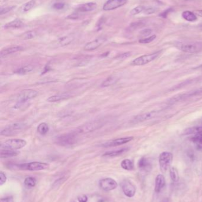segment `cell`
I'll list each match as a JSON object with an SVG mask.
<instances>
[{
  "mask_svg": "<svg viewBox=\"0 0 202 202\" xmlns=\"http://www.w3.org/2000/svg\"><path fill=\"white\" fill-rule=\"evenodd\" d=\"M103 126V122L100 120L91 121L79 126L75 129L74 132L76 134H87L101 128Z\"/></svg>",
  "mask_w": 202,
  "mask_h": 202,
  "instance_id": "obj_1",
  "label": "cell"
},
{
  "mask_svg": "<svg viewBox=\"0 0 202 202\" xmlns=\"http://www.w3.org/2000/svg\"><path fill=\"white\" fill-rule=\"evenodd\" d=\"M176 47L183 52L197 53L202 51V42L178 43Z\"/></svg>",
  "mask_w": 202,
  "mask_h": 202,
  "instance_id": "obj_2",
  "label": "cell"
},
{
  "mask_svg": "<svg viewBox=\"0 0 202 202\" xmlns=\"http://www.w3.org/2000/svg\"><path fill=\"white\" fill-rule=\"evenodd\" d=\"M38 95V92L33 89H24L21 91L17 96V104L16 108L26 103Z\"/></svg>",
  "mask_w": 202,
  "mask_h": 202,
  "instance_id": "obj_3",
  "label": "cell"
},
{
  "mask_svg": "<svg viewBox=\"0 0 202 202\" xmlns=\"http://www.w3.org/2000/svg\"><path fill=\"white\" fill-rule=\"evenodd\" d=\"M27 144V142L22 139H10L1 145V150H17L22 148Z\"/></svg>",
  "mask_w": 202,
  "mask_h": 202,
  "instance_id": "obj_4",
  "label": "cell"
},
{
  "mask_svg": "<svg viewBox=\"0 0 202 202\" xmlns=\"http://www.w3.org/2000/svg\"><path fill=\"white\" fill-rule=\"evenodd\" d=\"M26 125L25 124L21 122L10 124L2 129L0 134L1 135L6 136L17 134L25 128Z\"/></svg>",
  "mask_w": 202,
  "mask_h": 202,
  "instance_id": "obj_5",
  "label": "cell"
},
{
  "mask_svg": "<svg viewBox=\"0 0 202 202\" xmlns=\"http://www.w3.org/2000/svg\"><path fill=\"white\" fill-rule=\"evenodd\" d=\"M77 134L75 132L59 135L55 138V143L61 146H70L77 142Z\"/></svg>",
  "mask_w": 202,
  "mask_h": 202,
  "instance_id": "obj_6",
  "label": "cell"
},
{
  "mask_svg": "<svg viewBox=\"0 0 202 202\" xmlns=\"http://www.w3.org/2000/svg\"><path fill=\"white\" fill-rule=\"evenodd\" d=\"M173 155L170 152L164 151L161 153L159 157V164L162 172L165 173L170 168L173 162Z\"/></svg>",
  "mask_w": 202,
  "mask_h": 202,
  "instance_id": "obj_7",
  "label": "cell"
},
{
  "mask_svg": "<svg viewBox=\"0 0 202 202\" xmlns=\"http://www.w3.org/2000/svg\"><path fill=\"white\" fill-rule=\"evenodd\" d=\"M20 169L29 171H40L47 169L49 167L48 164L42 162H31L29 163L22 164L17 165Z\"/></svg>",
  "mask_w": 202,
  "mask_h": 202,
  "instance_id": "obj_8",
  "label": "cell"
},
{
  "mask_svg": "<svg viewBox=\"0 0 202 202\" xmlns=\"http://www.w3.org/2000/svg\"><path fill=\"white\" fill-rule=\"evenodd\" d=\"M160 51H157L154 53L141 56L134 59L132 62V65L135 66H142L146 65L158 58V56L160 55Z\"/></svg>",
  "mask_w": 202,
  "mask_h": 202,
  "instance_id": "obj_9",
  "label": "cell"
},
{
  "mask_svg": "<svg viewBox=\"0 0 202 202\" xmlns=\"http://www.w3.org/2000/svg\"><path fill=\"white\" fill-rule=\"evenodd\" d=\"M117 183L112 178H105L100 180L99 186L104 191L108 192L117 187Z\"/></svg>",
  "mask_w": 202,
  "mask_h": 202,
  "instance_id": "obj_10",
  "label": "cell"
},
{
  "mask_svg": "<svg viewBox=\"0 0 202 202\" xmlns=\"http://www.w3.org/2000/svg\"><path fill=\"white\" fill-rule=\"evenodd\" d=\"M121 187L123 192L128 197H132L135 196L136 187L129 180H125L121 183Z\"/></svg>",
  "mask_w": 202,
  "mask_h": 202,
  "instance_id": "obj_11",
  "label": "cell"
},
{
  "mask_svg": "<svg viewBox=\"0 0 202 202\" xmlns=\"http://www.w3.org/2000/svg\"><path fill=\"white\" fill-rule=\"evenodd\" d=\"M127 2V0H108L105 3L103 9L105 11L115 10L125 5Z\"/></svg>",
  "mask_w": 202,
  "mask_h": 202,
  "instance_id": "obj_12",
  "label": "cell"
},
{
  "mask_svg": "<svg viewBox=\"0 0 202 202\" xmlns=\"http://www.w3.org/2000/svg\"><path fill=\"white\" fill-rule=\"evenodd\" d=\"M134 139L133 136H128V137H123L117 138L115 140H112L110 141H107L105 143L103 144L102 146L103 147H116L121 145L125 144L130 141H131Z\"/></svg>",
  "mask_w": 202,
  "mask_h": 202,
  "instance_id": "obj_13",
  "label": "cell"
},
{
  "mask_svg": "<svg viewBox=\"0 0 202 202\" xmlns=\"http://www.w3.org/2000/svg\"><path fill=\"white\" fill-rule=\"evenodd\" d=\"M106 40L107 37L106 36H100L90 42L87 43L85 45L84 49L87 51H92L96 50L101 46L106 41Z\"/></svg>",
  "mask_w": 202,
  "mask_h": 202,
  "instance_id": "obj_14",
  "label": "cell"
},
{
  "mask_svg": "<svg viewBox=\"0 0 202 202\" xmlns=\"http://www.w3.org/2000/svg\"><path fill=\"white\" fill-rule=\"evenodd\" d=\"M138 165L139 170L145 173L149 172L152 170V167L151 161L149 159L146 157L141 158L138 161Z\"/></svg>",
  "mask_w": 202,
  "mask_h": 202,
  "instance_id": "obj_15",
  "label": "cell"
},
{
  "mask_svg": "<svg viewBox=\"0 0 202 202\" xmlns=\"http://www.w3.org/2000/svg\"><path fill=\"white\" fill-rule=\"evenodd\" d=\"M23 50V48L20 46H11L9 48H4L1 51L0 53V56L1 58H4L6 57L7 56H9L10 55L17 53L19 51H20Z\"/></svg>",
  "mask_w": 202,
  "mask_h": 202,
  "instance_id": "obj_16",
  "label": "cell"
},
{
  "mask_svg": "<svg viewBox=\"0 0 202 202\" xmlns=\"http://www.w3.org/2000/svg\"><path fill=\"white\" fill-rule=\"evenodd\" d=\"M166 184L165 179L163 174H158L155 178V192L157 193L161 192Z\"/></svg>",
  "mask_w": 202,
  "mask_h": 202,
  "instance_id": "obj_17",
  "label": "cell"
},
{
  "mask_svg": "<svg viewBox=\"0 0 202 202\" xmlns=\"http://www.w3.org/2000/svg\"><path fill=\"white\" fill-rule=\"evenodd\" d=\"M97 7V5L95 2H88L86 4H83L77 6L76 11L81 12H90L96 10Z\"/></svg>",
  "mask_w": 202,
  "mask_h": 202,
  "instance_id": "obj_18",
  "label": "cell"
},
{
  "mask_svg": "<svg viewBox=\"0 0 202 202\" xmlns=\"http://www.w3.org/2000/svg\"><path fill=\"white\" fill-rule=\"evenodd\" d=\"M71 97V95L69 93H62L50 96L49 98H48L47 101L49 102H57L68 99Z\"/></svg>",
  "mask_w": 202,
  "mask_h": 202,
  "instance_id": "obj_19",
  "label": "cell"
},
{
  "mask_svg": "<svg viewBox=\"0 0 202 202\" xmlns=\"http://www.w3.org/2000/svg\"><path fill=\"white\" fill-rule=\"evenodd\" d=\"M156 115L155 112H148L144 114L141 115H138L134 117V118L132 119L133 122H143L146 120H149L151 119L152 118L154 117Z\"/></svg>",
  "mask_w": 202,
  "mask_h": 202,
  "instance_id": "obj_20",
  "label": "cell"
},
{
  "mask_svg": "<svg viewBox=\"0 0 202 202\" xmlns=\"http://www.w3.org/2000/svg\"><path fill=\"white\" fill-rule=\"evenodd\" d=\"M128 150H129V148H120L119 150H117L115 151H108L103 154V156L105 157H115L117 156H119L122 154L125 153L126 152H127L128 151Z\"/></svg>",
  "mask_w": 202,
  "mask_h": 202,
  "instance_id": "obj_21",
  "label": "cell"
},
{
  "mask_svg": "<svg viewBox=\"0 0 202 202\" xmlns=\"http://www.w3.org/2000/svg\"><path fill=\"white\" fill-rule=\"evenodd\" d=\"M193 143L199 150H202V133L194 134L192 137Z\"/></svg>",
  "mask_w": 202,
  "mask_h": 202,
  "instance_id": "obj_22",
  "label": "cell"
},
{
  "mask_svg": "<svg viewBox=\"0 0 202 202\" xmlns=\"http://www.w3.org/2000/svg\"><path fill=\"white\" fill-rule=\"evenodd\" d=\"M23 26V22L20 19H16L4 26V28L7 29H19Z\"/></svg>",
  "mask_w": 202,
  "mask_h": 202,
  "instance_id": "obj_23",
  "label": "cell"
},
{
  "mask_svg": "<svg viewBox=\"0 0 202 202\" xmlns=\"http://www.w3.org/2000/svg\"><path fill=\"white\" fill-rule=\"evenodd\" d=\"M19 153L15 150H1L0 157L1 158H7L17 156Z\"/></svg>",
  "mask_w": 202,
  "mask_h": 202,
  "instance_id": "obj_24",
  "label": "cell"
},
{
  "mask_svg": "<svg viewBox=\"0 0 202 202\" xmlns=\"http://www.w3.org/2000/svg\"><path fill=\"white\" fill-rule=\"evenodd\" d=\"M34 69V67L31 65H27V66H24L23 67H20L19 69H17L16 70L14 71V73L18 75H26L28 74V73L31 72V71H33Z\"/></svg>",
  "mask_w": 202,
  "mask_h": 202,
  "instance_id": "obj_25",
  "label": "cell"
},
{
  "mask_svg": "<svg viewBox=\"0 0 202 202\" xmlns=\"http://www.w3.org/2000/svg\"><path fill=\"white\" fill-rule=\"evenodd\" d=\"M74 37L72 35H67L59 39L58 42L61 46H65L70 44L74 40Z\"/></svg>",
  "mask_w": 202,
  "mask_h": 202,
  "instance_id": "obj_26",
  "label": "cell"
},
{
  "mask_svg": "<svg viewBox=\"0 0 202 202\" xmlns=\"http://www.w3.org/2000/svg\"><path fill=\"white\" fill-rule=\"evenodd\" d=\"M182 17L183 19L188 21H194L197 20V17L196 14L190 11H185L182 13Z\"/></svg>",
  "mask_w": 202,
  "mask_h": 202,
  "instance_id": "obj_27",
  "label": "cell"
},
{
  "mask_svg": "<svg viewBox=\"0 0 202 202\" xmlns=\"http://www.w3.org/2000/svg\"><path fill=\"white\" fill-rule=\"evenodd\" d=\"M118 80L117 77L114 76H110L109 77H107L106 80H105L101 85V87H108L114 85L116 83V82Z\"/></svg>",
  "mask_w": 202,
  "mask_h": 202,
  "instance_id": "obj_28",
  "label": "cell"
},
{
  "mask_svg": "<svg viewBox=\"0 0 202 202\" xmlns=\"http://www.w3.org/2000/svg\"><path fill=\"white\" fill-rule=\"evenodd\" d=\"M121 167L126 170L130 171L132 170L134 168V163L132 160L129 159H125L121 162Z\"/></svg>",
  "mask_w": 202,
  "mask_h": 202,
  "instance_id": "obj_29",
  "label": "cell"
},
{
  "mask_svg": "<svg viewBox=\"0 0 202 202\" xmlns=\"http://www.w3.org/2000/svg\"><path fill=\"white\" fill-rule=\"evenodd\" d=\"M202 133V126H194L192 128H188L185 129L184 132V134L185 135L196 134Z\"/></svg>",
  "mask_w": 202,
  "mask_h": 202,
  "instance_id": "obj_30",
  "label": "cell"
},
{
  "mask_svg": "<svg viewBox=\"0 0 202 202\" xmlns=\"http://www.w3.org/2000/svg\"><path fill=\"white\" fill-rule=\"evenodd\" d=\"M49 130V125L45 122H42L37 127L38 132L40 134L42 135L46 134L48 133Z\"/></svg>",
  "mask_w": 202,
  "mask_h": 202,
  "instance_id": "obj_31",
  "label": "cell"
},
{
  "mask_svg": "<svg viewBox=\"0 0 202 202\" xmlns=\"http://www.w3.org/2000/svg\"><path fill=\"white\" fill-rule=\"evenodd\" d=\"M37 35V33L35 30H30L22 34L20 37L23 40H30L35 38Z\"/></svg>",
  "mask_w": 202,
  "mask_h": 202,
  "instance_id": "obj_32",
  "label": "cell"
},
{
  "mask_svg": "<svg viewBox=\"0 0 202 202\" xmlns=\"http://www.w3.org/2000/svg\"><path fill=\"white\" fill-rule=\"evenodd\" d=\"M24 184L26 187L30 189L35 186L36 184V180L32 177H29L25 179Z\"/></svg>",
  "mask_w": 202,
  "mask_h": 202,
  "instance_id": "obj_33",
  "label": "cell"
},
{
  "mask_svg": "<svg viewBox=\"0 0 202 202\" xmlns=\"http://www.w3.org/2000/svg\"><path fill=\"white\" fill-rule=\"evenodd\" d=\"M170 174L171 179L173 182H177L179 180V175L178 170L175 167H171L170 170Z\"/></svg>",
  "mask_w": 202,
  "mask_h": 202,
  "instance_id": "obj_34",
  "label": "cell"
},
{
  "mask_svg": "<svg viewBox=\"0 0 202 202\" xmlns=\"http://www.w3.org/2000/svg\"><path fill=\"white\" fill-rule=\"evenodd\" d=\"M35 4H36L35 0H30L29 2L24 4V5L22 7V11L23 12H28L31 9H32L33 7L35 5Z\"/></svg>",
  "mask_w": 202,
  "mask_h": 202,
  "instance_id": "obj_35",
  "label": "cell"
},
{
  "mask_svg": "<svg viewBox=\"0 0 202 202\" xmlns=\"http://www.w3.org/2000/svg\"><path fill=\"white\" fill-rule=\"evenodd\" d=\"M145 8L143 6H138V7H136L134 9H133L132 10L130 11V14L131 16H135V15H136V14H138L139 13L142 12L143 11H144Z\"/></svg>",
  "mask_w": 202,
  "mask_h": 202,
  "instance_id": "obj_36",
  "label": "cell"
},
{
  "mask_svg": "<svg viewBox=\"0 0 202 202\" xmlns=\"http://www.w3.org/2000/svg\"><path fill=\"white\" fill-rule=\"evenodd\" d=\"M155 39H156V36L152 35L151 36H149V37L145 38V39H140L139 40V42L140 43H142V44H147V43H149L153 41Z\"/></svg>",
  "mask_w": 202,
  "mask_h": 202,
  "instance_id": "obj_37",
  "label": "cell"
},
{
  "mask_svg": "<svg viewBox=\"0 0 202 202\" xmlns=\"http://www.w3.org/2000/svg\"><path fill=\"white\" fill-rule=\"evenodd\" d=\"M16 8V6L14 5H12V6H9V7H6L4 8H1V10H0V14L1 15H3V14H6L7 13H8L9 12H10L11 11L14 9Z\"/></svg>",
  "mask_w": 202,
  "mask_h": 202,
  "instance_id": "obj_38",
  "label": "cell"
},
{
  "mask_svg": "<svg viewBox=\"0 0 202 202\" xmlns=\"http://www.w3.org/2000/svg\"><path fill=\"white\" fill-rule=\"evenodd\" d=\"M65 4L63 2H58L53 5V8L57 10H62L65 8Z\"/></svg>",
  "mask_w": 202,
  "mask_h": 202,
  "instance_id": "obj_39",
  "label": "cell"
},
{
  "mask_svg": "<svg viewBox=\"0 0 202 202\" xmlns=\"http://www.w3.org/2000/svg\"><path fill=\"white\" fill-rule=\"evenodd\" d=\"M7 181V177L4 173L1 172L0 173V185L2 186Z\"/></svg>",
  "mask_w": 202,
  "mask_h": 202,
  "instance_id": "obj_40",
  "label": "cell"
},
{
  "mask_svg": "<svg viewBox=\"0 0 202 202\" xmlns=\"http://www.w3.org/2000/svg\"><path fill=\"white\" fill-rule=\"evenodd\" d=\"M140 33L143 36H147L152 33V30L149 29H144V30H142L140 32Z\"/></svg>",
  "mask_w": 202,
  "mask_h": 202,
  "instance_id": "obj_41",
  "label": "cell"
},
{
  "mask_svg": "<svg viewBox=\"0 0 202 202\" xmlns=\"http://www.w3.org/2000/svg\"><path fill=\"white\" fill-rule=\"evenodd\" d=\"M78 200L79 202H87L88 197L86 195L82 194L78 197Z\"/></svg>",
  "mask_w": 202,
  "mask_h": 202,
  "instance_id": "obj_42",
  "label": "cell"
},
{
  "mask_svg": "<svg viewBox=\"0 0 202 202\" xmlns=\"http://www.w3.org/2000/svg\"><path fill=\"white\" fill-rule=\"evenodd\" d=\"M171 11H172L171 9H167L165 11H164V12H163L162 13H161L160 15V16L161 17H163V18H166L167 17L168 14H169V12Z\"/></svg>",
  "mask_w": 202,
  "mask_h": 202,
  "instance_id": "obj_43",
  "label": "cell"
},
{
  "mask_svg": "<svg viewBox=\"0 0 202 202\" xmlns=\"http://www.w3.org/2000/svg\"><path fill=\"white\" fill-rule=\"evenodd\" d=\"M130 55H131V53H129V52H128V53H125L121 54V55H120L119 56H118L117 58H120V59H125L126 58L129 57Z\"/></svg>",
  "mask_w": 202,
  "mask_h": 202,
  "instance_id": "obj_44",
  "label": "cell"
},
{
  "mask_svg": "<svg viewBox=\"0 0 202 202\" xmlns=\"http://www.w3.org/2000/svg\"><path fill=\"white\" fill-rule=\"evenodd\" d=\"M104 19L105 18H101L100 19H99V22L97 24L98 30H100V29H101V28H102V26L105 23V19Z\"/></svg>",
  "mask_w": 202,
  "mask_h": 202,
  "instance_id": "obj_45",
  "label": "cell"
},
{
  "mask_svg": "<svg viewBox=\"0 0 202 202\" xmlns=\"http://www.w3.org/2000/svg\"><path fill=\"white\" fill-rule=\"evenodd\" d=\"M1 202H14V200H13V197L9 196V197L2 198L1 199Z\"/></svg>",
  "mask_w": 202,
  "mask_h": 202,
  "instance_id": "obj_46",
  "label": "cell"
},
{
  "mask_svg": "<svg viewBox=\"0 0 202 202\" xmlns=\"http://www.w3.org/2000/svg\"><path fill=\"white\" fill-rule=\"evenodd\" d=\"M156 9H154V8H149V9H145L144 12L147 14H151L152 13L155 12L156 11Z\"/></svg>",
  "mask_w": 202,
  "mask_h": 202,
  "instance_id": "obj_47",
  "label": "cell"
},
{
  "mask_svg": "<svg viewBox=\"0 0 202 202\" xmlns=\"http://www.w3.org/2000/svg\"><path fill=\"white\" fill-rule=\"evenodd\" d=\"M79 17L78 14H75V13H74V14H72L71 15H69V16H68L67 19H78Z\"/></svg>",
  "mask_w": 202,
  "mask_h": 202,
  "instance_id": "obj_48",
  "label": "cell"
},
{
  "mask_svg": "<svg viewBox=\"0 0 202 202\" xmlns=\"http://www.w3.org/2000/svg\"><path fill=\"white\" fill-rule=\"evenodd\" d=\"M196 14L200 16V17H202V10H197L196 11Z\"/></svg>",
  "mask_w": 202,
  "mask_h": 202,
  "instance_id": "obj_49",
  "label": "cell"
},
{
  "mask_svg": "<svg viewBox=\"0 0 202 202\" xmlns=\"http://www.w3.org/2000/svg\"><path fill=\"white\" fill-rule=\"evenodd\" d=\"M196 94H197V93H202V87H201L200 89H197V90L196 91Z\"/></svg>",
  "mask_w": 202,
  "mask_h": 202,
  "instance_id": "obj_50",
  "label": "cell"
},
{
  "mask_svg": "<svg viewBox=\"0 0 202 202\" xmlns=\"http://www.w3.org/2000/svg\"><path fill=\"white\" fill-rule=\"evenodd\" d=\"M163 202H169V200H168V199L167 198H166V199H164Z\"/></svg>",
  "mask_w": 202,
  "mask_h": 202,
  "instance_id": "obj_51",
  "label": "cell"
},
{
  "mask_svg": "<svg viewBox=\"0 0 202 202\" xmlns=\"http://www.w3.org/2000/svg\"><path fill=\"white\" fill-rule=\"evenodd\" d=\"M200 28H201V29H202V24H201V25H200Z\"/></svg>",
  "mask_w": 202,
  "mask_h": 202,
  "instance_id": "obj_52",
  "label": "cell"
}]
</instances>
